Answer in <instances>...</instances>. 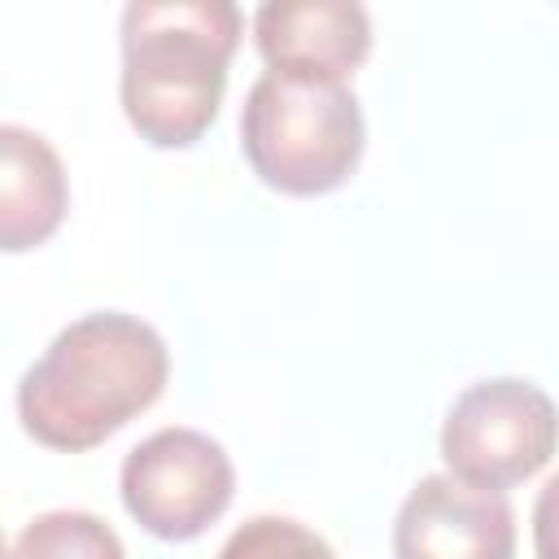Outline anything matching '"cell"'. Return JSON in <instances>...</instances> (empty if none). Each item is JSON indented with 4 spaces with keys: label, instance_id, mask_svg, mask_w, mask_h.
Segmentation results:
<instances>
[{
    "label": "cell",
    "instance_id": "cell-1",
    "mask_svg": "<svg viewBox=\"0 0 559 559\" xmlns=\"http://www.w3.org/2000/svg\"><path fill=\"white\" fill-rule=\"evenodd\" d=\"M170 376L166 341L127 310H96L52 336L17 380V419L48 450H92L148 411Z\"/></svg>",
    "mask_w": 559,
    "mask_h": 559
},
{
    "label": "cell",
    "instance_id": "cell-2",
    "mask_svg": "<svg viewBox=\"0 0 559 559\" xmlns=\"http://www.w3.org/2000/svg\"><path fill=\"white\" fill-rule=\"evenodd\" d=\"M122 109L153 148H188L218 118L245 17L231 0H131L122 9Z\"/></svg>",
    "mask_w": 559,
    "mask_h": 559
},
{
    "label": "cell",
    "instance_id": "cell-3",
    "mask_svg": "<svg viewBox=\"0 0 559 559\" xmlns=\"http://www.w3.org/2000/svg\"><path fill=\"white\" fill-rule=\"evenodd\" d=\"M367 122L349 83L266 70L240 109V148L253 175L284 197L341 188L362 157Z\"/></svg>",
    "mask_w": 559,
    "mask_h": 559
},
{
    "label": "cell",
    "instance_id": "cell-4",
    "mask_svg": "<svg viewBox=\"0 0 559 559\" xmlns=\"http://www.w3.org/2000/svg\"><path fill=\"white\" fill-rule=\"evenodd\" d=\"M555 454V402L546 389L498 376L467 384L445 424H441V459L445 476L476 489H511L537 476Z\"/></svg>",
    "mask_w": 559,
    "mask_h": 559
},
{
    "label": "cell",
    "instance_id": "cell-5",
    "mask_svg": "<svg viewBox=\"0 0 559 559\" xmlns=\"http://www.w3.org/2000/svg\"><path fill=\"white\" fill-rule=\"evenodd\" d=\"M118 485L144 533L162 542H192L231 507L236 467L210 432L162 428L122 459Z\"/></svg>",
    "mask_w": 559,
    "mask_h": 559
},
{
    "label": "cell",
    "instance_id": "cell-6",
    "mask_svg": "<svg viewBox=\"0 0 559 559\" xmlns=\"http://www.w3.org/2000/svg\"><path fill=\"white\" fill-rule=\"evenodd\" d=\"M393 559H515L511 502L454 476H424L393 520Z\"/></svg>",
    "mask_w": 559,
    "mask_h": 559
},
{
    "label": "cell",
    "instance_id": "cell-7",
    "mask_svg": "<svg viewBox=\"0 0 559 559\" xmlns=\"http://www.w3.org/2000/svg\"><path fill=\"white\" fill-rule=\"evenodd\" d=\"M253 44L280 74L345 83L371 52V17L358 0H266L253 13Z\"/></svg>",
    "mask_w": 559,
    "mask_h": 559
},
{
    "label": "cell",
    "instance_id": "cell-8",
    "mask_svg": "<svg viewBox=\"0 0 559 559\" xmlns=\"http://www.w3.org/2000/svg\"><path fill=\"white\" fill-rule=\"evenodd\" d=\"M70 210V183L57 148L17 122H0V253L44 245Z\"/></svg>",
    "mask_w": 559,
    "mask_h": 559
},
{
    "label": "cell",
    "instance_id": "cell-9",
    "mask_svg": "<svg viewBox=\"0 0 559 559\" xmlns=\"http://www.w3.org/2000/svg\"><path fill=\"white\" fill-rule=\"evenodd\" d=\"M4 559H127V550L92 511H44L17 533Z\"/></svg>",
    "mask_w": 559,
    "mask_h": 559
},
{
    "label": "cell",
    "instance_id": "cell-10",
    "mask_svg": "<svg viewBox=\"0 0 559 559\" xmlns=\"http://www.w3.org/2000/svg\"><path fill=\"white\" fill-rule=\"evenodd\" d=\"M218 559H336V555L314 528L288 515H253L223 542Z\"/></svg>",
    "mask_w": 559,
    "mask_h": 559
},
{
    "label": "cell",
    "instance_id": "cell-11",
    "mask_svg": "<svg viewBox=\"0 0 559 559\" xmlns=\"http://www.w3.org/2000/svg\"><path fill=\"white\" fill-rule=\"evenodd\" d=\"M4 555H9V550H4V542H0V559H4Z\"/></svg>",
    "mask_w": 559,
    "mask_h": 559
}]
</instances>
